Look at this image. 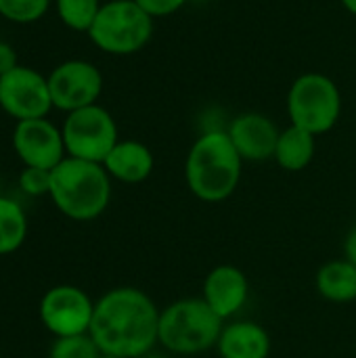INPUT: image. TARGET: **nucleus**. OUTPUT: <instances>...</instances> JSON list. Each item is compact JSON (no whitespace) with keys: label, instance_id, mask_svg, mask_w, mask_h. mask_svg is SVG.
Here are the masks:
<instances>
[{"label":"nucleus","instance_id":"10","mask_svg":"<svg viewBox=\"0 0 356 358\" xmlns=\"http://www.w3.org/2000/svg\"><path fill=\"white\" fill-rule=\"evenodd\" d=\"M40 321L55 338L82 336L90 331L94 302L76 285H55L40 300Z\"/></svg>","mask_w":356,"mask_h":358},{"label":"nucleus","instance_id":"18","mask_svg":"<svg viewBox=\"0 0 356 358\" xmlns=\"http://www.w3.org/2000/svg\"><path fill=\"white\" fill-rule=\"evenodd\" d=\"M25 237L27 216L23 208L10 197H0V256L17 252Z\"/></svg>","mask_w":356,"mask_h":358},{"label":"nucleus","instance_id":"17","mask_svg":"<svg viewBox=\"0 0 356 358\" xmlns=\"http://www.w3.org/2000/svg\"><path fill=\"white\" fill-rule=\"evenodd\" d=\"M315 151H317V136L290 124L279 134L273 159L279 164V168L287 172H300L311 166Z\"/></svg>","mask_w":356,"mask_h":358},{"label":"nucleus","instance_id":"26","mask_svg":"<svg viewBox=\"0 0 356 358\" xmlns=\"http://www.w3.org/2000/svg\"><path fill=\"white\" fill-rule=\"evenodd\" d=\"M342 2V6L350 13V15H355L356 17V0H340Z\"/></svg>","mask_w":356,"mask_h":358},{"label":"nucleus","instance_id":"9","mask_svg":"<svg viewBox=\"0 0 356 358\" xmlns=\"http://www.w3.org/2000/svg\"><path fill=\"white\" fill-rule=\"evenodd\" d=\"M46 78L52 107L65 113L97 105L103 92L101 69L84 59H69L59 63Z\"/></svg>","mask_w":356,"mask_h":358},{"label":"nucleus","instance_id":"5","mask_svg":"<svg viewBox=\"0 0 356 358\" xmlns=\"http://www.w3.org/2000/svg\"><path fill=\"white\" fill-rule=\"evenodd\" d=\"M153 21L134 0L103 2L88 38L113 57H128L143 50L153 36Z\"/></svg>","mask_w":356,"mask_h":358},{"label":"nucleus","instance_id":"6","mask_svg":"<svg viewBox=\"0 0 356 358\" xmlns=\"http://www.w3.org/2000/svg\"><path fill=\"white\" fill-rule=\"evenodd\" d=\"M287 113L292 126L315 136L327 134L342 115V92L325 73H302L287 90Z\"/></svg>","mask_w":356,"mask_h":358},{"label":"nucleus","instance_id":"3","mask_svg":"<svg viewBox=\"0 0 356 358\" xmlns=\"http://www.w3.org/2000/svg\"><path fill=\"white\" fill-rule=\"evenodd\" d=\"M50 201L78 222L99 218L111 201V176L103 164L65 157L50 170Z\"/></svg>","mask_w":356,"mask_h":358},{"label":"nucleus","instance_id":"24","mask_svg":"<svg viewBox=\"0 0 356 358\" xmlns=\"http://www.w3.org/2000/svg\"><path fill=\"white\" fill-rule=\"evenodd\" d=\"M17 65H19V61H17L15 48H13L8 42H2V40H0V76L8 73V71L15 69Z\"/></svg>","mask_w":356,"mask_h":358},{"label":"nucleus","instance_id":"12","mask_svg":"<svg viewBox=\"0 0 356 358\" xmlns=\"http://www.w3.org/2000/svg\"><path fill=\"white\" fill-rule=\"evenodd\" d=\"M227 134L243 162H266L275 157L281 130L277 124L258 111H245L231 120Z\"/></svg>","mask_w":356,"mask_h":358},{"label":"nucleus","instance_id":"8","mask_svg":"<svg viewBox=\"0 0 356 358\" xmlns=\"http://www.w3.org/2000/svg\"><path fill=\"white\" fill-rule=\"evenodd\" d=\"M0 109L15 122L46 117L55 109L48 78L27 65L0 76Z\"/></svg>","mask_w":356,"mask_h":358},{"label":"nucleus","instance_id":"19","mask_svg":"<svg viewBox=\"0 0 356 358\" xmlns=\"http://www.w3.org/2000/svg\"><path fill=\"white\" fill-rule=\"evenodd\" d=\"M103 2L101 0H55L61 23L73 31H86L92 27Z\"/></svg>","mask_w":356,"mask_h":358},{"label":"nucleus","instance_id":"15","mask_svg":"<svg viewBox=\"0 0 356 358\" xmlns=\"http://www.w3.org/2000/svg\"><path fill=\"white\" fill-rule=\"evenodd\" d=\"M216 350L220 358H269L273 342L262 325L254 321H233L222 327Z\"/></svg>","mask_w":356,"mask_h":358},{"label":"nucleus","instance_id":"16","mask_svg":"<svg viewBox=\"0 0 356 358\" xmlns=\"http://www.w3.org/2000/svg\"><path fill=\"white\" fill-rule=\"evenodd\" d=\"M317 292L321 298L336 302V304H346L356 300V266L348 262L346 258L340 260H329L325 262L317 277H315Z\"/></svg>","mask_w":356,"mask_h":358},{"label":"nucleus","instance_id":"22","mask_svg":"<svg viewBox=\"0 0 356 358\" xmlns=\"http://www.w3.org/2000/svg\"><path fill=\"white\" fill-rule=\"evenodd\" d=\"M19 189L29 197H42L50 193V170L23 166L19 174Z\"/></svg>","mask_w":356,"mask_h":358},{"label":"nucleus","instance_id":"7","mask_svg":"<svg viewBox=\"0 0 356 358\" xmlns=\"http://www.w3.org/2000/svg\"><path fill=\"white\" fill-rule=\"evenodd\" d=\"M61 134L67 157L97 164H103L120 141L113 115L99 103L67 113L61 126Z\"/></svg>","mask_w":356,"mask_h":358},{"label":"nucleus","instance_id":"20","mask_svg":"<svg viewBox=\"0 0 356 358\" xmlns=\"http://www.w3.org/2000/svg\"><path fill=\"white\" fill-rule=\"evenodd\" d=\"M50 2L52 0H0V17L10 23L27 25L40 21L48 13Z\"/></svg>","mask_w":356,"mask_h":358},{"label":"nucleus","instance_id":"14","mask_svg":"<svg viewBox=\"0 0 356 358\" xmlns=\"http://www.w3.org/2000/svg\"><path fill=\"white\" fill-rule=\"evenodd\" d=\"M103 168L111 178L120 182L138 185L153 174L155 157L145 143L126 138V141H118V145L109 151V155L103 162Z\"/></svg>","mask_w":356,"mask_h":358},{"label":"nucleus","instance_id":"21","mask_svg":"<svg viewBox=\"0 0 356 358\" xmlns=\"http://www.w3.org/2000/svg\"><path fill=\"white\" fill-rule=\"evenodd\" d=\"M101 350L90 338V334L55 338L48 358H101Z\"/></svg>","mask_w":356,"mask_h":358},{"label":"nucleus","instance_id":"2","mask_svg":"<svg viewBox=\"0 0 356 358\" xmlns=\"http://www.w3.org/2000/svg\"><path fill=\"white\" fill-rule=\"evenodd\" d=\"M241 168L243 159L233 147L227 130H208L187 153L185 180L197 199L220 203L237 191Z\"/></svg>","mask_w":356,"mask_h":358},{"label":"nucleus","instance_id":"4","mask_svg":"<svg viewBox=\"0 0 356 358\" xmlns=\"http://www.w3.org/2000/svg\"><path fill=\"white\" fill-rule=\"evenodd\" d=\"M225 321L204 298H183L159 310L157 344L172 355H199L216 348Z\"/></svg>","mask_w":356,"mask_h":358},{"label":"nucleus","instance_id":"13","mask_svg":"<svg viewBox=\"0 0 356 358\" xmlns=\"http://www.w3.org/2000/svg\"><path fill=\"white\" fill-rule=\"evenodd\" d=\"M250 281L245 273L233 264H220L206 275L201 298L222 319H233L248 302Z\"/></svg>","mask_w":356,"mask_h":358},{"label":"nucleus","instance_id":"27","mask_svg":"<svg viewBox=\"0 0 356 358\" xmlns=\"http://www.w3.org/2000/svg\"><path fill=\"white\" fill-rule=\"evenodd\" d=\"M101 358H120V357H107V355H103V357Z\"/></svg>","mask_w":356,"mask_h":358},{"label":"nucleus","instance_id":"25","mask_svg":"<svg viewBox=\"0 0 356 358\" xmlns=\"http://www.w3.org/2000/svg\"><path fill=\"white\" fill-rule=\"evenodd\" d=\"M344 258L356 266V224L348 231V235L344 239Z\"/></svg>","mask_w":356,"mask_h":358},{"label":"nucleus","instance_id":"11","mask_svg":"<svg viewBox=\"0 0 356 358\" xmlns=\"http://www.w3.org/2000/svg\"><path fill=\"white\" fill-rule=\"evenodd\" d=\"M13 149L23 166L42 170H52L67 157L61 128L48 117L17 122L13 130Z\"/></svg>","mask_w":356,"mask_h":358},{"label":"nucleus","instance_id":"1","mask_svg":"<svg viewBox=\"0 0 356 358\" xmlns=\"http://www.w3.org/2000/svg\"><path fill=\"white\" fill-rule=\"evenodd\" d=\"M159 310L138 287H113L94 302L90 338L101 355L141 358L157 344Z\"/></svg>","mask_w":356,"mask_h":358},{"label":"nucleus","instance_id":"23","mask_svg":"<svg viewBox=\"0 0 356 358\" xmlns=\"http://www.w3.org/2000/svg\"><path fill=\"white\" fill-rule=\"evenodd\" d=\"M151 19H159V17H170L174 13H178L187 0H134Z\"/></svg>","mask_w":356,"mask_h":358}]
</instances>
